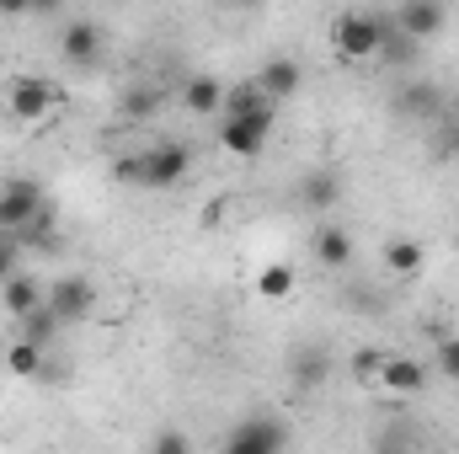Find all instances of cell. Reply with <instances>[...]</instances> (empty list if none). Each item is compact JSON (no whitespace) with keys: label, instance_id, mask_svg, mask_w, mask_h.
<instances>
[{"label":"cell","instance_id":"obj_25","mask_svg":"<svg viewBox=\"0 0 459 454\" xmlns=\"http://www.w3.org/2000/svg\"><path fill=\"white\" fill-rule=\"evenodd\" d=\"M155 108H160V92H128L123 97V113L128 118H150Z\"/></svg>","mask_w":459,"mask_h":454},{"label":"cell","instance_id":"obj_15","mask_svg":"<svg viewBox=\"0 0 459 454\" xmlns=\"http://www.w3.org/2000/svg\"><path fill=\"white\" fill-rule=\"evenodd\" d=\"M0 305H5V316H27V310H38L43 305V289H38V278L32 273H11L5 284H0Z\"/></svg>","mask_w":459,"mask_h":454},{"label":"cell","instance_id":"obj_1","mask_svg":"<svg viewBox=\"0 0 459 454\" xmlns=\"http://www.w3.org/2000/svg\"><path fill=\"white\" fill-rule=\"evenodd\" d=\"M385 27H390V16H374V11H342L337 22H332V43H337V54L342 59H379V43H385Z\"/></svg>","mask_w":459,"mask_h":454},{"label":"cell","instance_id":"obj_17","mask_svg":"<svg viewBox=\"0 0 459 454\" xmlns=\"http://www.w3.org/2000/svg\"><path fill=\"white\" fill-rule=\"evenodd\" d=\"M5 369H11L16 380H38V374L48 369V358H43V342H32V337H16L11 347H5Z\"/></svg>","mask_w":459,"mask_h":454},{"label":"cell","instance_id":"obj_10","mask_svg":"<svg viewBox=\"0 0 459 454\" xmlns=\"http://www.w3.org/2000/svg\"><path fill=\"white\" fill-rule=\"evenodd\" d=\"M390 108L406 123H433V118L444 113V92L433 81H401V92L390 97Z\"/></svg>","mask_w":459,"mask_h":454},{"label":"cell","instance_id":"obj_27","mask_svg":"<svg viewBox=\"0 0 459 454\" xmlns=\"http://www.w3.org/2000/svg\"><path fill=\"white\" fill-rule=\"evenodd\" d=\"M150 450H155V454H187V450H193V439H187V433H160Z\"/></svg>","mask_w":459,"mask_h":454},{"label":"cell","instance_id":"obj_14","mask_svg":"<svg viewBox=\"0 0 459 454\" xmlns=\"http://www.w3.org/2000/svg\"><path fill=\"white\" fill-rule=\"evenodd\" d=\"M337 198H342V182H337V171H310V177L299 182V209H310V214H326V209H337Z\"/></svg>","mask_w":459,"mask_h":454},{"label":"cell","instance_id":"obj_4","mask_svg":"<svg viewBox=\"0 0 459 454\" xmlns=\"http://www.w3.org/2000/svg\"><path fill=\"white\" fill-rule=\"evenodd\" d=\"M193 171V150L182 144V139H160V144H150L144 150V188H177L182 177Z\"/></svg>","mask_w":459,"mask_h":454},{"label":"cell","instance_id":"obj_13","mask_svg":"<svg viewBox=\"0 0 459 454\" xmlns=\"http://www.w3.org/2000/svg\"><path fill=\"white\" fill-rule=\"evenodd\" d=\"M182 108H187L193 118H220V108H225V86H220L214 75H187Z\"/></svg>","mask_w":459,"mask_h":454},{"label":"cell","instance_id":"obj_30","mask_svg":"<svg viewBox=\"0 0 459 454\" xmlns=\"http://www.w3.org/2000/svg\"><path fill=\"white\" fill-rule=\"evenodd\" d=\"M455 155H459V139H455Z\"/></svg>","mask_w":459,"mask_h":454},{"label":"cell","instance_id":"obj_5","mask_svg":"<svg viewBox=\"0 0 459 454\" xmlns=\"http://www.w3.org/2000/svg\"><path fill=\"white\" fill-rule=\"evenodd\" d=\"M5 108H11L16 123H43V118L59 108V92L48 81H38V75H16L5 86Z\"/></svg>","mask_w":459,"mask_h":454},{"label":"cell","instance_id":"obj_19","mask_svg":"<svg viewBox=\"0 0 459 454\" xmlns=\"http://www.w3.org/2000/svg\"><path fill=\"white\" fill-rule=\"evenodd\" d=\"M326 369H332V358H326L321 347H299V353H294V385H299V390L326 385Z\"/></svg>","mask_w":459,"mask_h":454},{"label":"cell","instance_id":"obj_18","mask_svg":"<svg viewBox=\"0 0 459 454\" xmlns=\"http://www.w3.org/2000/svg\"><path fill=\"white\" fill-rule=\"evenodd\" d=\"M385 267H390L395 278H411V273H422V240H411V235H395V240H385Z\"/></svg>","mask_w":459,"mask_h":454},{"label":"cell","instance_id":"obj_29","mask_svg":"<svg viewBox=\"0 0 459 454\" xmlns=\"http://www.w3.org/2000/svg\"><path fill=\"white\" fill-rule=\"evenodd\" d=\"M65 0H32V11H59Z\"/></svg>","mask_w":459,"mask_h":454},{"label":"cell","instance_id":"obj_26","mask_svg":"<svg viewBox=\"0 0 459 454\" xmlns=\"http://www.w3.org/2000/svg\"><path fill=\"white\" fill-rule=\"evenodd\" d=\"M16 251H22V240H16V235H5V230H0V284H5V278H11V273H16Z\"/></svg>","mask_w":459,"mask_h":454},{"label":"cell","instance_id":"obj_12","mask_svg":"<svg viewBox=\"0 0 459 454\" xmlns=\"http://www.w3.org/2000/svg\"><path fill=\"white\" fill-rule=\"evenodd\" d=\"M273 102H289L294 92H299V81H305V70H299V59H289V54H278V59H267L256 75H251Z\"/></svg>","mask_w":459,"mask_h":454},{"label":"cell","instance_id":"obj_23","mask_svg":"<svg viewBox=\"0 0 459 454\" xmlns=\"http://www.w3.org/2000/svg\"><path fill=\"white\" fill-rule=\"evenodd\" d=\"M379 363H385V347H358L352 353V374L358 380H379Z\"/></svg>","mask_w":459,"mask_h":454},{"label":"cell","instance_id":"obj_9","mask_svg":"<svg viewBox=\"0 0 459 454\" xmlns=\"http://www.w3.org/2000/svg\"><path fill=\"white\" fill-rule=\"evenodd\" d=\"M59 54L75 65V70H91V65H102V54H108V38H102V27L97 22H70L65 32H59Z\"/></svg>","mask_w":459,"mask_h":454},{"label":"cell","instance_id":"obj_6","mask_svg":"<svg viewBox=\"0 0 459 454\" xmlns=\"http://www.w3.org/2000/svg\"><path fill=\"white\" fill-rule=\"evenodd\" d=\"M38 209H48V204H43V188H38L32 177H11V182L0 188V230H5V235H16Z\"/></svg>","mask_w":459,"mask_h":454},{"label":"cell","instance_id":"obj_20","mask_svg":"<svg viewBox=\"0 0 459 454\" xmlns=\"http://www.w3.org/2000/svg\"><path fill=\"white\" fill-rule=\"evenodd\" d=\"M256 294H262V300H289V294H294V267H289V262H267V267L256 273Z\"/></svg>","mask_w":459,"mask_h":454},{"label":"cell","instance_id":"obj_11","mask_svg":"<svg viewBox=\"0 0 459 454\" xmlns=\"http://www.w3.org/2000/svg\"><path fill=\"white\" fill-rule=\"evenodd\" d=\"M379 385H385L390 396H417V390L428 385V363H422V358H406V353H385Z\"/></svg>","mask_w":459,"mask_h":454},{"label":"cell","instance_id":"obj_3","mask_svg":"<svg viewBox=\"0 0 459 454\" xmlns=\"http://www.w3.org/2000/svg\"><path fill=\"white\" fill-rule=\"evenodd\" d=\"M273 113H240V118H220V144H225L230 155H240V161H256L262 150H267V139H273Z\"/></svg>","mask_w":459,"mask_h":454},{"label":"cell","instance_id":"obj_21","mask_svg":"<svg viewBox=\"0 0 459 454\" xmlns=\"http://www.w3.org/2000/svg\"><path fill=\"white\" fill-rule=\"evenodd\" d=\"M59 327H65V321L48 310V300H43L38 310H27V316H22V337H32V342H48L54 332H59Z\"/></svg>","mask_w":459,"mask_h":454},{"label":"cell","instance_id":"obj_2","mask_svg":"<svg viewBox=\"0 0 459 454\" xmlns=\"http://www.w3.org/2000/svg\"><path fill=\"white\" fill-rule=\"evenodd\" d=\"M43 300H48V310H54L65 327H75V321H86V316L97 310V284H91L86 273H59Z\"/></svg>","mask_w":459,"mask_h":454},{"label":"cell","instance_id":"obj_8","mask_svg":"<svg viewBox=\"0 0 459 454\" xmlns=\"http://www.w3.org/2000/svg\"><path fill=\"white\" fill-rule=\"evenodd\" d=\"M283 444H289V428L278 417H246L225 439L230 454H273V450H283Z\"/></svg>","mask_w":459,"mask_h":454},{"label":"cell","instance_id":"obj_22","mask_svg":"<svg viewBox=\"0 0 459 454\" xmlns=\"http://www.w3.org/2000/svg\"><path fill=\"white\" fill-rule=\"evenodd\" d=\"M433 369L444 380H459V337H438V353H433Z\"/></svg>","mask_w":459,"mask_h":454},{"label":"cell","instance_id":"obj_28","mask_svg":"<svg viewBox=\"0 0 459 454\" xmlns=\"http://www.w3.org/2000/svg\"><path fill=\"white\" fill-rule=\"evenodd\" d=\"M0 11L5 16H22V11H32V0H0Z\"/></svg>","mask_w":459,"mask_h":454},{"label":"cell","instance_id":"obj_16","mask_svg":"<svg viewBox=\"0 0 459 454\" xmlns=\"http://www.w3.org/2000/svg\"><path fill=\"white\" fill-rule=\"evenodd\" d=\"M310 251H316L321 267H347V262H352V235H347L342 225H316Z\"/></svg>","mask_w":459,"mask_h":454},{"label":"cell","instance_id":"obj_24","mask_svg":"<svg viewBox=\"0 0 459 454\" xmlns=\"http://www.w3.org/2000/svg\"><path fill=\"white\" fill-rule=\"evenodd\" d=\"M117 182H134V188H144V150H134V155H117Z\"/></svg>","mask_w":459,"mask_h":454},{"label":"cell","instance_id":"obj_7","mask_svg":"<svg viewBox=\"0 0 459 454\" xmlns=\"http://www.w3.org/2000/svg\"><path fill=\"white\" fill-rule=\"evenodd\" d=\"M390 22H395L411 43H428V38H438V32L449 27V11H444V0H401Z\"/></svg>","mask_w":459,"mask_h":454}]
</instances>
